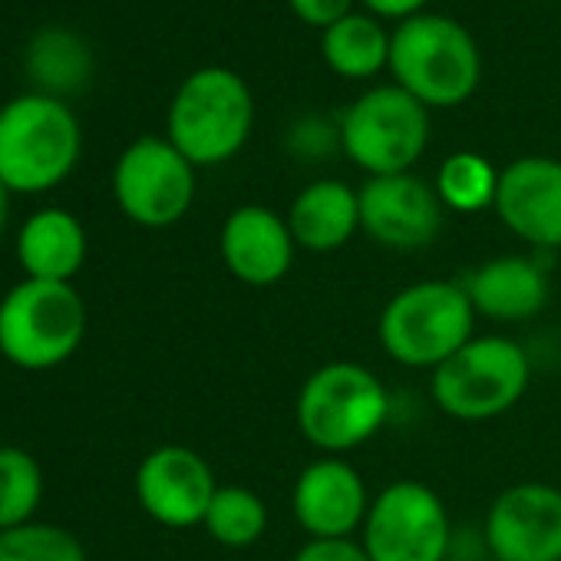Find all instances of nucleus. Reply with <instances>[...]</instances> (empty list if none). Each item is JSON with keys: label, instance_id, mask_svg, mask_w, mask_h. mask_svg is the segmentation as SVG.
<instances>
[{"label": "nucleus", "instance_id": "1", "mask_svg": "<svg viewBox=\"0 0 561 561\" xmlns=\"http://www.w3.org/2000/svg\"><path fill=\"white\" fill-rule=\"evenodd\" d=\"M83 133L67 100L27 93L0 106V182L11 195H41L67 182Z\"/></svg>", "mask_w": 561, "mask_h": 561}, {"label": "nucleus", "instance_id": "2", "mask_svg": "<svg viewBox=\"0 0 561 561\" xmlns=\"http://www.w3.org/2000/svg\"><path fill=\"white\" fill-rule=\"evenodd\" d=\"M390 70L397 87L426 110H449L476 93L482 57L472 34L453 18L416 14L390 37Z\"/></svg>", "mask_w": 561, "mask_h": 561}, {"label": "nucleus", "instance_id": "3", "mask_svg": "<svg viewBox=\"0 0 561 561\" xmlns=\"http://www.w3.org/2000/svg\"><path fill=\"white\" fill-rule=\"evenodd\" d=\"M377 334L383 354L400 367L436 370L476 337V308L462 285L416 280L387 301Z\"/></svg>", "mask_w": 561, "mask_h": 561}, {"label": "nucleus", "instance_id": "4", "mask_svg": "<svg viewBox=\"0 0 561 561\" xmlns=\"http://www.w3.org/2000/svg\"><path fill=\"white\" fill-rule=\"evenodd\" d=\"M390 416L383 380L354 360L318 367L298 390L295 420L301 436L324 456H344L374 439Z\"/></svg>", "mask_w": 561, "mask_h": 561}, {"label": "nucleus", "instance_id": "5", "mask_svg": "<svg viewBox=\"0 0 561 561\" xmlns=\"http://www.w3.org/2000/svg\"><path fill=\"white\" fill-rule=\"evenodd\" d=\"M87 337V305L67 280L24 277L0 298V357L27 374L67 364Z\"/></svg>", "mask_w": 561, "mask_h": 561}, {"label": "nucleus", "instance_id": "6", "mask_svg": "<svg viewBox=\"0 0 561 561\" xmlns=\"http://www.w3.org/2000/svg\"><path fill=\"white\" fill-rule=\"evenodd\" d=\"M254 126V100L248 83L225 67L195 70L169 106L165 139L195 165H221L234 159Z\"/></svg>", "mask_w": 561, "mask_h": 561}, {"label": "nucleus", "instance_id": "7", "mask_svg": "<svg viewBox=\"0 0 561 561\" xmlns=\"http://www.w3.org/2000/svg\"><path fill=\"white\" fill-rule=\"evenodd\" d=\"M531 383V360L522 344L499 334H476L430 377L436 407L459 423H482L508 413Z\"/></svg>", "mask_w": 561, "mask_h": 561}, {"label": "nucleus", "instance_id": "8", "mask_svg": "<svg viewBox=\"0 0 561 561\" xmlns=\"http://www.w3.org/2000/svg\"><path fill=\"white\" fill-rule=\"evenodd\" d=\"M426 142L430 113L397 83L364 93L341 119V149L370 179L410 172Z\"/></svg>", "mask_w": 561, "mask_h": 561}, {"label": "nucleus", "instance_id": "9", "mask_svg": "<svg viewBox=\"0 0 561 561\" xmlns=\"http://www.w3.org/2000/svg\"><path fill=\"white\" fill-rule=\"evenodd\" d=\"M360 545L370 561H446L453 551V522L430 485L400 479L374 495Z\"/></svg>", "mask_w": 561, "mask_h": 561}, {"label": "nucleus", "instance_id": "10", "mask_svg": "<svg viewBox=\"0 0 561 561\" xmlns=\"http://www.w3.org/2000/svg\"><path fill=\"white\" fill-rule=\"evenodd\" d=\"M119 211L142 228L182 221L195 202V165L162 136H142L123 149L113 169Z\"/></svg>", "mask_w": 561, "mask_h": 561}, {"label": "nucleus", "instance_id": "11", "mask_svg": "<svg viewBox=\"0 0 561 561\" xmlns=\"http://www.w3.org/2000/svg\"><path fill=\"white\" fill-rule=\"evenodd\" d=\"M485 548L495 561H561V489L515 482L485 515Z\"/></svg>", "mask_w": 561, "mask_h": 561}, {"label": "nucleus", "instance_id": "12", "mask_svg": "<svg viewBox=\"0 0 561 561\" xmlns=\"http://www.w3.org/2000/svg\"><path fill=\"white\" fill-rule=\"evenodd\" d=\"M215 492L218 482L211 466L188 446H156L136 469V502L165 528L202 525Z\"/></svg>", "mask_w": 561, "mask_h": 561}, {"label": "nucleus", "instance_id": "13", "mask_svg": "<svg viewBox=\"0 0 561 561\" xmlns=\"http://www.w3.org/2000/svg\"><path fill=\"white\" fill-rule=\"evenodd\" d=\"M360 195V231L393 251H416L436 241L443 228V202L433 185L413 172L374 175Z\"/></svg>", "mask_w": 561, "mask_h": 561}, {"label": "nucleus", "instance_id": "14", "mask_svg": "<svg viewBox=\"0 0 561 561\" xmlns=\"http://www.w3.org/2000/svg\"><path fill=\"white\" fill-rule=\"evenodd\" d=\"M364 476L344 456H321L301 469L291 489V508L308 538H351L370 512Z\"/></svg>", "mask_w": 561, "mask_h": 561}, {"label": "nucleus", "instance_id": "15", "mask_svg": "<svg viewBox=\"0 0 561 561\" xmlns=\"http://www.w3.org/2000/svg\"><path fill=\"white\" fill-rule=\"evenodd\" d=\"M499 221L531 248H561V162L525 156L499 172Z\"/></svg>", "mask_w": 561, "mask_h": 561}, {"label": "nucleus", "instance_id": "16", "mask_svg": "<svg viewBox=\"0 0 561 561\" xmlns=\"http://www.w3.org/2000/svg\"><path fill=\"white\" fill-rule=\"evenodd\" d=\"M218 251L231 277L248 288H271L295 264V234L288 218L264 205L234 208L218 234Z\"/></svg>", "mask_w": 561, "mask_h": 561}, {"label": "nucleus", "instance_id": "17", "mask_svg": "<svg viewBox=\"0 0 561 561\" xmlns=\"http://www.w3.org/2000/svg\"><path fill=\"white\" fill-rule=\"evenodd\" d=\"M462 288L476 308V318L489 321H528L548 301V274L535 257L525 254H499L482 261Z\"/></svg>", "mask_w": 561, "mask_h": 561}, {"label": "nucleus", "instance_id": "18", "mask_svg": "<svg viewBox=\"0 0 561 561\" xmlns=\"http://www.w3.org/2000/svg\"><path fill=\"white\" fill-rule=\"evenodd\" d=\"M87 228L83 221L57 205L37 208L18 231L14 254L24 267V277L37 280H67L73 285V277L87 264Z\"/></svg>", "mask_w": 561, "mask_h": 561}, {"label": "nucleus", "instance_id": "19", "mask_svg": "<svg viewBox=\"0 0 561 561\" xmlns=\"http://www.w3.org/2000/svg\"><path fill=\"white\" fill-rule=\"evenodd\" d=\"M285 218L298 248L331 254L360 231V195L337 179H318L295 195Z\"/></svg>", "mask_w": 561, "mask_h": 561}, {"label": "nucleus", "instance_id": "20", "mask_svg": "<svg viewBox=\"0 0 561 561\" xmlns=\"http://www.w3.org/2000/svg\"><path fill=\"white\" fill-rule=\"evenodd\" d=\"M27 70H31V80L37 83V93L64 100L67 93L87 83L93 70V57H90V47L77 34L50 27L31 41Z\"/></svg>", "mask_w": 561, "mask_h": 561}, {"label": "nucleus", "instance_id": "21", "mask_svg": "<svg viewBox=\"0 0 561 561\" xmlns=\"http://www.w3.org/2000/svg\"><path fill=\"white\" fill-rule=\"evenodd\" d=\"M321 54L337 77L367 80L390 67V37L374 18L351 14L324 31Z\"/></svg>", "mask_w": 561, "mask_h": 561}, {"label": "nucleus", "instance_id": "22", "mask_svg": "<svg viewBox=\"0 0 561 561\" xmlns=\"http://www.w3.org/2000/svg\"><path fill=\"white\" fill-rule=\"evenodd\" d=\"M436 195L443 208L459 215H476L482 208H495L499 172L479 152H453L436 172Z\"/></svg>", "mask_w": 561, "mask_h": 561}, {"label": "nucleus", "instance_id": "23", "mask_svg": "<svg viewBox=\"0 0 561 561\" xmlns=\"http://www.w3.org/2000/svg\"><path fill=\"white\" fill-rule=\"evenodd\" d=\"M44 502V466L21 446H0V531L34 522Z\"/></svg>", "mask_w": 561, "mask_h": 561}, {"label": "nucleus", "instance_id": "24", "mask_svg": "<svg viewBox=\"0 0 561 561\" xmlns=\"http://www.w3.org/2000/svg\"><path fill=\"white\" fill-rule=\"evenodd\" d=\"M202 525L218 545L248 548L267 531V505L244 485H218Z\"/></svg>", "mask_w": 561, "mask_h": 561}, {"label": "nucleus", "instance_id": "25", "mask_svg": "<svg viewBox=\"0 0 561 561\" xmlns=\"http://www.w3.org/2000/svg\"><path fill=\"white\" fill-rule=\"evenodd\" d=\"M0 561H87V548L64 525L27 522L0 531Z\"/></svg>", "mask_w": 561, "mask_h": 561}, {"label": "nucleus", "instance_id": "26", "mask_svg": "<svg viewBox=\"0 0 561 561\" xmlns=\"http://www.w3.org/2000/svg\"><path fill=\"white\" fill-rule=\"evenodd\" d=\"M291 561H370V554L354 538H308Z\"/></svg>", "mask_w": 561, "mask_h": 561}, {"label": "nucleus", "instance_id": "27", "mask_svg": "<svg viewBox=\"0 0 561 561\" xmlns=\"http://www.w3.org/2000/svg\"><path fill=\"white\" fill-rule=\"evenodd\" d=\"M291 4V11L305 21V24H311V27H334L337 21H344V18H351V4L354 0H288Z\"/></svg>", "mask_w": 561, "mask_h": 561}, {"label": "nucleus", "instance_id": "28", "mask_svg": "<svg viewBox=\"0 0 561 561\" xmlns=\"http://www.w3.org/2000/svg\"><path fill=\"white\" fill-rule=\"evenodd\" d=\"M364 4L377 14V18H416L420 8L426 4V0H364Z\"/></svg>", "mask_w": 561, "mask_h": 561}, {"label": "nucleus", "instance_id": "29", "mask_svg": "<svg viewBox=\"0 0 561 561\" xmlns=\"http://www.w3.org/2000/svg\"><path fill=\"white\" fill-rule=\"evenodd\" d=\"M8 211H11V192L4 182H0V231L8 228Z\"/></svg>", "mask_w": 561, "mask_h": 561}, {"label": "nucleus", "instance_id": "30", "mask_svg": "<svg viewBox=\"0 0 561 561\" xmlns=\"http://www.w3.org/2000/svg\"><path fill=\"white\" fill-rule=\"evenodd\" d=\"M482 561H495V558H482Z\"/></svg>", "mask_w": 561, "mask_h": 561}]
</instances>
